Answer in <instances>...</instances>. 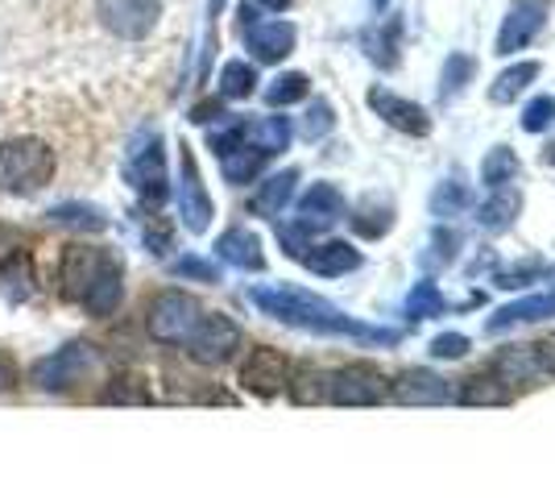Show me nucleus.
Wrapping results in <instances>:
<instances>
[{
	"mask_svg": "<svg viewBox=\"0 0 555 498\" xmlns=\"http://www.w3.org/2000/svg\"><path fill=\"white\" fill-rule=\"evenodd\" d=\"M552 120H555V100H552V95H534L531 104L522 108V129H527V133H543Z\"/></svg>",
	"mask_w": 555,
	"mask_h": 498,
	"instance_id": "nucleus-42",
	"label": "nucleus"
},
{
	"mask_svg": "<svg viewBox=\"0 0 555 498\" xmlns=\"http://www.w3.org/2000/svg\"><path fill=\"white\" fill-rule=\"evenodd\" d=\"M179 150H183L179 154V166H183V175H179V216H183V225L191 233H208L216 204H211L208 188H204V175L195 166V154L186 145H179Z\"/></svg>",
	"mask_w": 555,
	"mask_h": 498,
	"instance_id": "nucleus-12",
	"label": "nucleus"
},
{
	"mask_svg": "<svg viewBox=\"0 0 555 498\" xmlns=\"http://www.w3.org/2000/svg\"><path fill=\"white\" fill-rule=\"evenodd\" d=\"M493 266H498V250L481 245V254H473V261L464 266V274H468V279H481V274H489Z\"/></svg>",
	"mask_w": 555,
	"mask_h": 498,
	"instance_id": "nucleus-46",
	"label": "nucleus"
},
{
	"mask_svg": "<svg viewBox=\"0 0 555 498\" xmlns=\"http://www.w3.org/2000/svg\"><path fill=\"white\" fill-rule=\"evenodd\" d=\"M50 225H63V229H75V233H104L108 229V216L100 213L95 204H83V200H67V204H54L47 213Z\"/></svg>",
	"mask_w": 555,
	"mask_h": 498,
	"instance_id": "nucleus-25",
	"label": "nucleus"
},
{
	"mask_svg": "<svg viewBox=\"0 0 555 498\" xmlns=\"http://www.w3.org/2000/svg\"><path fill=\"white\" fill-rule=\"evenodd\" d=\"M489 370L506 382L509 391H531V386L555 379L547 357L539 354V345H502L489 361Z\"/></svg>",
	"mask_w": 555,
	"mask_h": 498,
	"instance_id": "nucleus-10",
	"label": "nucleus"
},
{
	"mask_svg": "<svg viewBox=\"0 0 555 498\" xmlns=\"http://www.w3.org/2000/svg\"><path fill=\"white\" fill-rule=\"evenodd\" d=\"M456 404L464 407H509L514 404V391L498 379L493 370H481V374H468V379H456Z\"/></svg>",
	"mask_w": 555,
	"mask_h": 498,
	"instance_id": "nucleus-22",
	"label": "nucleus"
},
{
	"mask_svg": "<svg viewBox=\"0 0 555 498\" xmlns=\"http://www.w3.org/2000/svg\"><path fill=\"white\" fill-rule=\"evenodd\" d=\"M365 54L382 72L398 67V59H402V22H386L382 29H370L365 34Z\"/></svg>",
	"mask_w": 555,
	"mask_h": 498,
	"instance_id": "nucleus-27",
	"label": "nucleus"
},
{
	"mask_svg": "<svg viewBox=\"0 0 555 498\" xmlns=\"http://www.w3.org/2000/svg\"><path fill=\"white\" fill-rule=\"evenodd\" d=\"M332 125H336L332 104H327V100H311V108H307V117H302V138H307V142H320L324 133H332Z\"/></svg>",
	"mask_w": 555,
	"mask_h": 498,
	"instance_id": "nucleus-40",
	"label": "nucleus"
},
{
	"mask_svg": "<svg viewBox=\"0 0 555 498\" xmlns=\"http://www.w3.org/2000/svg\"><path fill=\"white\" fill-rule=\"evenodd\" d=\"M518 170H522L518 154H514L509 145H493V150L486 154V163H481V183H486L489 191L509 188V183L518 179Z\"/></svg>",
	"mask_w": 555,
	"mask_h": 498,
	"instance_id": "nucleus-33",
	"label": "nucleus"
},
{
	"mask_svg": "<svg viewBox=\"0 0 555 498\" xmlns=\"http://www.w3.org/2000/svg\"><path fill=\"white\" fill-rule=\"evenodd\" d=\"M373 4H377V9H382V4H386V0H373Z\"/></svg>",
	"mask_w": 555,
	"mask_h": 498,
	"instance_id": "nucleus-52",
	"label": "nucleus"
},
{
	"mask_svg": "<svg viewBox=\"0 0 555 498\" xmlns=\"http://www.w3.org/2000/svg\"><path fill=\"white\" fill-rule=\"evenodd\" d=\"M295 183H299V170H295V166L270 175V179L249 195V213L266 216V220H278V213H282V208L291 204V195H295Z\"/></svg>",
	"mask_w": 555,
	"mask_h": 498,
	"instance_id": "nucleus-23",
	"label": "nucleus"
},
{
	"mask_svg": "<svg viewBox=\"0 0 555 498\" xmlns=\"http://www.w3.org/2000/svg\"><path fill=\"white\" fill-rule=\"evenodd\" d=\"M547 316H555V286H552V291H539V295H527V299H518V304L498 308L486 320V329L489 332H506V329H518V324L547 320Z\"/></svg>",
	"mask_w": 555,
	"mask_h": 498,
	"instance_id": "nucleus-21",
	"label": "nucleus"
},
{
	"mask_svg": "<svg viewBox=\"0 0 555 498\" xmlns=\"http://www.w3.org/2000/svg\"><path fill=\"white\" fill-rule=\"evenodd\" d=\"M539 354L547 357V366H552V374H555V332H547V336L539 341Z\"/></svg>",
	"mask_w": 555,
	"mask_h": 498,
	"instance_id": "nucleus-49",
	"label": "nucleus"
},
{
	"mask_svg": "<svg viewBox=\"0 0 555 498\" xmlns=\"http://www.w3.org/2000/svg\"><path fill=\"white\" fill-rule=\"evenodd\" d=\"M477 75V63L468 59V54H448V63H443V79H440V95L443 100H452V95L464 92V84Z\"/></svg>",
	"mask_w": 555,
	"mask_h": 498,
	"instance_id": "nucleus-38",
	"label": "nucleus"
},
{
	"mask_svg": "<svg viewBox=\"0 0 555 498\" xmlns=\"http://www.w3.org/2000/svg\"><path fill=\"white\" fill-rule=\"evenodd\" d=\"M100 374V354H95L88 341H70L63 349L47 354L42 361H34L29 370V382L38 391H50V395H63V391H75L83 382H92Z\"/></svg>",
	"mask_w": 555,
	"mask_h": 498,
	"instance_id": "nucleus-4",
	"label": "nucleus"
},
{
	"mask_svg": "<svg viewBox=\"0 0 555 498\" xmlns=\"http://www.w3.org/2000/svg\"><path fill=\"white\" fill-rule=\"evenodd\" d=\"M257 92V72L249 63H241V59H232L224 63V72H220V95L224 100H249Z\"/></svg>",
	"mask_w": 555,
	"mask_h": 498,
	"instance_id": "nucleus-35",
	"label": "nucleus"
},
{
	"mask_svg": "<svg viewBox=\"0 0 555 498\" xmlns=\"http://www.w3.org/2000/svg\"><path fill=\"white\" fill-rule=\"evenodd\" d=\"M249 304L261 316H270L278 324H291L302 332H320V336H348V341H365V345H398V329L382 324H361L345 308H336L332 299L291 283H261L249 291Z\"/></svg>",
	"mask_w": 555,
	"mask_h": 498,
	"instance_id": "nucleus-1",
	"label": "nucleus"
},
{
	"mask_svg": "<svg viewBox=\"0 0 555 498\" xmlns=\"http://www.w3.org/2000/svg\"><path fill=\"white\" fill-rule=\"evenodd\" d=\"M241 345H245V332L224 311H204L199 324L186 336V354L199 366H224V361L241 354Z\"/></svg>",
	"mask_w": 555,
	"mask_h": 498,
	"instance_id": "nucleus-8",
	"label": "nucleus"
},
{
	"mask_svg": "<svg viewBox=\"0 0 555 498\" xmlns=\"http://www.w3.org/2000/svg\"><path fill=\"white\" fill-rule=\"evenodd\" d=\"M199 299L186 295V291H158L145 308V332L158 341V345H186L191 329L199 324Z\"/></svg>",
	"mask_w": 555,
	"mask_h": 498,
	"instance_id": "nucleus-5",
	"label": "nucleus"
},
{
	"mask_svg": "<svg viewBox=\"0 0 555 498\" xmlns=\"http://www.w3.org/2000/svg\"><path fill=\"white\" fill-rule=\"evenodd\" d=\"M534 79H539V63H514L509 72H502L493 79L489 100H493V104H509V100H518V95L527 92Z\"/></svg>",
	"mask_w": 555,
	"mask_h": 498,
	"instance_id": "nucleus-34",
	"label": "nucleus"
},
{
	"mask_svg": "<svg viewBox=\"0 0 555 498\" xmlns=\"http://www.w3.org/2000/svg\"><path fill=\"white\" fill-rule=\"evenodd\" d=\"M266 163H270V154H261L257 145H236L232 154H224L220 158V166H224V179H229L232 188H241V183H254L257 175L266 170Z\"/></svg>",
	"mask_w": 555,
	"mask_h": 498,
	"instance_id": "nucleus-28",
	"label": "nucleus"
},
{
	"mask_svg": "<svg viewBox=\"0 0 555 498\" xmlns=\"http://www.w3.org/2000/svg\"><path fill=\"white\" fill-rule=\"evenodd\" d=\"M216 117H220V100H208V104H195V108H191V120H195V125H211Z\"/></svg>",
	"mask_w": 555,
	"mask_h": 498,
	"instance_id": "nucleus-47",
	"label": "nucleus"
},
{
	"mask_svg": "<svg viewBox=\"0 0 555 498\" xmlns=\"http://www.w3.org/2000/svg\"><path fill=\"white\" fill-rule=\"evenodd\" d=\"M361 261H365V254H361L352 241L327 238L311 245V254L302 258V266H311L320 279H345L352 270H361Z\"/></svg>",
	"mask_w": 555,
	"mask_h": 498,
	"instance_id": "nucleus-17",
	"label": "nucleus"
},
{
	"mask_svg": "<svg viewBox=\"0 0 555 498\" xmlns=\"http://www.w3.org/2000/svg\"><path fill=\"white\" fill-rule=\"evenodd\" d=\"M390 399V379L370 361H348L327 374V404L336 407H377Z\"/></svg>",
	"mask_w": 555,
	"mask_h": 498,
	"instance_id": "nucleus-7",
	"label": "nucleus"
},
{
	"mask_svg": "<svg viewBox=\"0 0 555 498\" xmlns=\"http://www.w3.org/2000/svg\"><path fill=\"white\" fill-rule=\"evenodd\" d=\"M393 220H398V208H393L390 195H365V200L348 213L352 233H357V238H365V241H382L393 229Z\"/></svg>",
	"mask_w": 555,
	"mask_h": 498,
	"instance_id": "nucleus-19",
	"label": "nucleus"
},
{
	"mask_svg": "<svg viewBox=\"0 0 555 498\" xmlns=\"http://www.w3.org/2000/svg\"><path fill=\"white\" fill-rule=\"evenodd\" d=\"M518 213H522V195L514 188H498L489 200L477 204V225L486 233H502V229H509L518 220Z\"/></svg>",
	"mask_w": 555,
	"mask_h": 498,
	"instance_id": "nucleus-24",
	"label": "nucleus"
},
{
	"mask_svg": "<svg viewBox=\"0 0 555 498\" xmlns=\"http://www.w3.org/2000/svg\"><path fill=\"white\" fill-rule=\"evenodd\" d=\"M25 241L22 233H13V229H0V266H13V261L22 258Z\"/></svg>",
	"mask_w": 555,
	"mask_h": 498,
	"instance_id": "nucleus-45",
	"label": "nucleus"
},
{
	"mask_svg": "<svg viewBox=\"0 0 555 498\" xmlns=\"http://www.w3.org/2000/svg\"><path fill=\"white\" fill-rule=\"evenodd\" d=\"M443 311V291L431 279H418L411 291H406V299H402V316L418 324V320H431V316H440Z\"/></svg>",
	"mask_w": 555,
	"mask_h": 498,
	"instance_id": "nucleus-32",
	"label": "nucleus"
},
{
	"mask_svg": "<svg viewBox=\"0 0 555 498\" xmlns=\"http://www.w3.org/2000/svg\"><path fill=\"white\" fill-rule=\"evenodd\" d=\"M468 204H473V188L464 183V175H448L440 188L431 191V213L440 216V220H452V216H461Z\"/></svg>",
	"mask_w": 555,
	"mask_h": 498,
	"instance_id": "nucleus-31",
	"label": "nucleus"
},
{
	"mask_svg": "<svg viewBox=\"0 0 555 498\" xmlns=\"http://www.w3.org/2000/svg\"><path fill=\"white\" fill-rule=\"evenodd\" d=\"M220 9H224V0H211V4H208V17H216Z\"/></svg>",
	"mask_w": 555,
	"mask_h": 498,
	"instance_id": "nucleus-51",
	"label": "nucleus"
},
{
	"mask_svg": "<svg viewBox=\"0 0 555 498\" xmlns=\"http://www.w3.org/2000/svg\"><path fill=\"white\" fill-rule=\"evenodd\" d=\"M54 179V150L38 138H13L0 145V188L9 195H34Z\"/></svg>",
	"mask_w": 555,
	"mask_h": 498,
	"instance_id": "nucleus-3",
	"label": "nucleus"
},
{
	"mask_svg": "<svg viewBox=\"0 0 555 498\" xmlns=\"http://www.w3.org/2000/svg\"><path fill=\"white\" fill-rule=\"evenodd\" d=\"M170 270H175V279H191V283H220V266L199 254H183Z\"/></svg>",
	"mask_w": 555,
	"mask_h": 498,
	"instance_id": "nucleus-39",
	"label": "nucleus"
},
{
	"mask_svg": "<svg viewBox=\"0 0 555 498\" xmlns=\"http://www.w3.org/2000/svg\"><path fill=\"white\" fill-rule=\"evenodd\" d=\"M108 399H113V404H145L150 395H145V386H138V379H120L113 391H108Z\"/></svg>",
	"mask_w": 555,
	"mask_h": 498,
	"instance_id": "nucleus-44",
	"label": "nucleus"
},
{
	"mask_svg": "<svg viewBox=\"0 0 555 498\" xmlns=\"http://www.w3.org/2000/svg\"><path fill=\"white\" fill-rule=\"evenodd\" d=\"M336 220H345V195L336 183H311V188L302 191L299 200V216H295V225H299L302 233H324L332 229Z\"/></svg>",
	"mask_w": 555,
	"mask_h": 498,
	"instance_id": "nucleus-14",
	"label": "nucleus"
},
{
	"mask_svg": "<svg viewBox=\"0 0 555 498\" xmlns=\"http://www.w3.org/2000/svg\"><path fill=\"white\" fill-rule=\"evenodd\" d=\"M307 92H311V79L299 72H286L278 75L274 84L266 88V104H274V108H286V104H299V100H307Z\"/></svg>",
	"mask_w": 555,
	"mask_h": 498,
	"instance_id": "nucleus-37",
	"label": "nucleus"
},
{
	"mask_svg": "<svg viewBox=\"0 0 555 498\" xmlns=\"http://www.w3.org/2000/svg\"><path fill=\"white\" fill-rule=\"evenodd\" d=\"M129 188L138 191L145 204H166L170 195V170H166V145L158 133H141L138 142L129 145Z\"/></svg>",
	"mask_w": 555,
	"mask_h": 498,
	"instance_id": "nucleus-6",
	"label": "nucleus"
},
{
	"mask_svg": "<svg viewBox=\"0 0 555 498\" xmlns=\"http://www.w3.org/2000/svg\"><path fill=\"white\" fill-rule=\"evenodd\" d=\"M370 108L386 120V125H393L398 133H411V138H427V133H431V117H427V108L415 104V100H402V95L390 92V88H373Z\"/></svg>",
	"mask_w": 555,
	"mask_h": 498,
	"instance_id": "nucleus-15",
	"label": "nucleus"
},
{
	"mask_svg": "<svg viewBox=\"0 0 555 498\" xmlns=\"http://www.w3.org/2000/svg\"><path fill=\"white\" fill-rule=\"evenodd\" d=\"M286 382H291V361L282 349L257 345L254 354L241 361V386L257 399H274L278 391H286Z\"/></svg>",
	"mask_w": 555,
	"mask_h": 498,
	"instance_id": "nucleus-13",
	"label": "nucleus"
},
{
	"mask_svg": "<svg viewBox=\"0 0 555 498\" xmlns=\"http://www.w3.org/2000/svg\"><path fill=\"white\" fill-rule=\"evenodd\" d=\"M390 399L402 407H448L456 404V382L427 370V366H415L390 382Z\"/></svg>",
	"mask_w": 555,
	"mask_h": 498,
	"instance_id": "nucleus-11",
	"label": "nucleus"
},
{
	"mask_svg": "<svg viewBox=\"0 0 555 498\" xmlns=\"http://www.w3.org/2000/svg\"><path fill=\"white\" fill-rule=\"evenodd\" d=\"M543 279H555V270L547 266L543 258H522L506 266V270H498L493 274V286H502V291H527V286L543 283Z\"/></svg>",
	"mask_w": 555,
	"mask_h": 498,
	"instance_id": "nucleus-29",
	"label": "nucleus"
},
{
	"mask_svg": "<svg viewBox=\"0 0 555 498\" xmlns=\"http://www.w3.org/2000/svg\"><path fill=\"white\" fill-rule=\"evenodd\" d=\"M17 382V370H13V361L9 357H0V391H9Z\"/></svg>",
	"mask_w": 555,
	"mask_h": 498,
	"instance_id": "nucleus-48",
	"label": "nucleus"
},
{
	"mask_svg": "<svg viewBox=\"0 0 555 498\" xmlns=\"http://www.w3.org/2000/svg\"><path fill=\"white\" fill-rule=\"evenodd\" d=\"M245 47L254 50L257 63H282L295 50V25L291 22H249L245 29Z\"/></svg>",
	"mask_w": 555,
	"mask_h": 498,
	"instance_id": "nucleus-18",
	"label": "nucleus"
},
{
	"mask_svg": "<svg viewBox=\"0 0 555 498\" xmlns=\"http://www.w3.org/2000/svg\"><path fill=\"white\" fill-rule=\"evenodd\" d=\"M59 283H63V299L79 304L92 316H113L125 299V270L116 254L100 245H70L59 261Z\"/></svg>",
	"mask_w": 555,
	"mask_h": 498,
	"instance_id": "nucleus-2",
	"label": "nucleus"
},
{
	"mask_svg": "<svg viewBox=\"0 0 555 498\" xmlns=\"http://www.w3.org/2000/svg\"><path fill=\"white\" fill-rule=\"evenodd\" d=\"M216 254L220 261H229L236 270H266V250H261V238L245 225H232L229 233H220L216 241Z\"/></svg>",
	"mask_w": 555,
	"mask_h": 498,
	"instance_id": "nucleus-20",
	"label": "nucleus"
},
{
	"mask_svg": "<svg viewBox=\"0 0 555 498\" xmlns=\"http://www.w3.org/2000/svg\"><path fill=\"white\" fill-rule=\"evenodd\" d=\"M461 245H464V238L452 229V225H436V229H431V241H427L423 261H427V266H452L456 254H461Z\"/></svg>",
	"mask_w": 555,
	"mask_h": 498,
	"instance_id": "nucleus-36",
	"label": "nucleus"
},
{
	"mask_svg": "<svg viewBox=\"0 0 555 498\" xmlns=\"http://www.w3.org/2000/svg\"><path fill=\"white\" fill-rule=\"evenodd\" d=\"M552 0H514L509 4V17L498 34V54H514L527 42H534V34L543 29V13H547Z\"/></svg>",
	"mask_w": 555,
	"mask_h": 498,
	"instance_id": "nucleus-16",
	"label": "nucleus"
},
{
	"mask_svg": "<svg viewBox=\"0 0 555 498\" xmlns=\"http://www.w3.org/2000/svg\"><path fill=\"white\" fill-rule=\"evenodd\" d=\"M468 349H473V341H468L464 332H440V336L431 341V349H427V354L436 357V361H461Z\"/></svg>",
	"mask_w": 555,
	"mask_h": 498,
	"instance_id": "nucleus-41",
	"label": "nucleus"
},
{
	"mask_svg": "<svg viewBox=\"0 0 555 498\" xmlns=\"http://www.w3.org/2000/svg\"><path fill=\"white\" fill-rule=\"evenodd\" d=\"M95 17L113 38L141 42L145 34H154V25L163 17V0H100Z\"/></svg>",
	"mask_w": 555,
	"mask_h": 498,
	"instance_id": "nucleus-9",
	"label": "nucleus"
},
{
	"mask_svg": "<svg viewBox=\"0 0 555 498\" xmlns=\"http://www.w3.org/2000/svg\"><path fill=\"white\" fill-rule=\"evenodd\" d=\"M295 138V129H291V120L286 117H261V120H245V142L257 145L261 154H282L286 145Z\"/></svg>",
	"mask_w": 555,
	"mask_h": 498,
	"instance_id": "nucleus-26",
	"label": "nucleus"
},
{
	"mask_svg": "<svg viewBox=\"0 0 555 498\" xmlns=\"http://www.w3.org/2000/svg\"><path fill=\"white\" fill-rule=\"evenodd\" d=\"M257 4H266L270 13H282V9H291V0H257Z\"/></svg>",
	"mask_w": 555,
	"mask_h": 498,
	"instance_id": "nucleus-50",
	"label": "nucleus"
},
{
	"mask_svg": "<svg viewBox=\"0 0 555 498\" xmlns=\"http://www.w3.org/2000/svg\"><path fill=\"white\" fill-rule=\"evenodd\" d=\"M145 245H150L154 254H170V250H175V233H170V225L154 220V216H145Z\"/></svg>",
	"mask_w": 555,
	"mask_h": 498,
	"instance_id": "nucleus-43",
	"label": "nucleus"
},
{
	"mask_svg": "<svg viewBox=\"0 0 555 498\" xmlns=\"http://www.w3.org/2000/svg\"><path fill=\"white\" fill-rule=\"evenodd\" d=\"M291 399L299 407L311 404H327V370L320 366H302V370H291V382H286Z\"/></svg>",
	"mask_w": 555,
	"mask_h": 498,
	"instance_id": "nucleus-30",
	"label": "nucleus"
}]
</instances>
